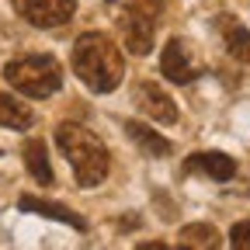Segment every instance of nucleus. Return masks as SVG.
Wrapping results in <instances>:
<instances>
[{
    "instance_id": "nucleus-1",
    "label": "nucleus",
    "mask_w": 250,
    "mask_h": 250,
    "mask_svg": "<svg viewBox=\"0 0 250 250\" xmlns=\"http://www.w3.org/2000/svg\"><path fill=\"white\" fill-rule=\"evenodd\" d=\"M73 73L94 94L115 90L125 77V59H122L115 39L104 35V31H83L73 42Z\"/></svg>"
},
{
    "instance_id": "nucleus-2",
    "label": "nucleus",
    "mask_w": 250,
    "mask_h": 250,
    "mask_svg": "<svg viewBox=\"0 0 250 250\" xmlns=\"http://www.w3.org/2000/svg\"><path fill=\"white\" fill-rule=\"evenodd\" d=\"M56 143H59V153L70 160L80 188H98L108 177V167H111L108 146L94 136V132H87L83 125L62 122L59 129H56Z\"/></svg>"
},
{
    "instance_id": "nucleus-3",
    "label": "nucleus",
    "mask_w": 250,
    "mask_h": 250,
    "mask_svg": "<svg viewBox=\"0 0 250 250\" xmlns=\"http://www.w3.org/2000/svg\"><path fill=\"white\" fill-rule=\"evenodd\" d=\"M4 80L14 90H21L24 98H49V94H56L62 87V66L49 52L21 56V59H11L4 66Z\"/></svg>"
},
{
    "instance_id": "nucleus-4",
    "label": "nucleus",
    "mask_w": 250,
    "mask_h": 250,
    "mask_svg": "<svg viewBox=\"0 0 250 250\" xmlns=\"http://www.w3.org/2000/svg\"><path fill=\"white\" fill-rule=\"evenodd\" d=\"M160 14H164V0H129L122 7V18H118L122 45L136 56L153 52V35H156Z\"/></svg>"
},
{
    "instance_id": "nucleus-5",
    "label": "nucleus",
    "mask_w": 250,
    "mask_h": 250,
    "mask_svg": "<svg viewBox=\"0 0 250 250\" xmlns=\"http://www.w3.org/2000/svg\"><path fill=\"white\" fill-rule=\"evenodd\" d=\"M14 11L35 28H59L77 11V0H14Z\"/></svg>"
},
{
    "instance_id": "nucleus-6",
    "label": "nucleus",
    "mask_w": 250,
    "mask_h": 250,
    "mask_svg": "<svg viewBox=\"0 0 250 250\" xmlns=\"http://www.w3.org/2000/svg\"><path fill=\"white\" fill-rule=\"evenodd\" d=\"M160 70L170 83H191L198 77V62L191 59V45L184 39H170L160 56Z\"/></svg>"
},
{
    "instance_id": "nucleus-7",
    "label": "nucleus",
    "mask_w": 250,
    "mask_h": 250,
    "mask_svg": "<svg viewBox=\"0 0 250 250\" xmlns=\"http://www.w3.org/2000/svg\"><path fill=\"white\" fill-rule=\"evenodd\" d=\"M132 101L143 108V115L156 118L160 125H174V122H177V104L170 101V94H167L164 87L149 83V80L136 83V90H132Z\"/></svg>"
},
{
    "instance_id": "nucleus-8",
    "label": "nucleus",
    "mask_w": 250,
    "mask_h": 250,
    "mask_svg": "<svg viewBox=\"0 0 250 250\" xmlns=\"http://www.w3.org/2000/svg\"><path fill=\"white\" fill-rule=\"evenodd\" d=\"M184 170L188 174H208L212 181H229L236 174V160L226 153H219V149H205V153H191L184 160Z\"/></svg>"
},
{
    "instance_id": "nucleus-9",
    "label": "nucleus",
    "mask_w": 250,
    "mask_h": 250,
    "mask_svg": "<svg viewBox=\"0 0 250 250\" xmlns=\"http://www.w3.org/2000/svg\"><path fill=\"white\" fill-rule=\"evenodd\" d=\"M125 129V136H129L139 149H143V156H153V160H160V156H170V149H174V143L170 139H164L160 132H153L149 125H143V122H136V118H129L122 125Z\"/></svg>"
},
{
    "instance_id": "nucleus-10",
    "label": "nucleus",
    "mask_w": 250,
    "mask_h": 250,
    "mask_svg": "<svg viewBox=\"0 0 250 250\" xmlns=\"http://www.w3.org/2000/svg\"><path fill=\"white\" fill-rule=\"evenodd\" d=\"M18 208L21 212H35V215H45V219H59L73 229H87L83 215H77L70 205H59V202H45V198H31V195H21L18 198Z\"/></svg>"
},
{
    "instance_id": "nucleus-11",
    "label": "nucleus",
    "mask_w": 250,
    "mask_h": 250,
    "mask_svg": "<svg viewBox=\"0 0 250 250\" xmlns=\"http://www.w3.org/2000/svg\"><path fill=\"white\" fill-rule=\"evenodd\" d=\"M219 31H223V39H226L229 56L240 59V62H250V31H247L233 14H223V18H219Z\"/></svg>"
},
{
    "instance_id": "nucleus-12",
    "label": "nucleus",
    "mask_w": 250,
    "mask_h": 250,
    "mask_svg": "<svg viewBox=\"0 0 250 250\" xmlns=\"http://www.w3.org/2000/svg\"><path fill=\"white\" fill-rule=\"evenodd\" d=\"M31 122H35V111L24 101L11 98V94H0V125H4V129L24 132V129H31Z\"/></svg>"
},
{
    "instance_id": "nucleus-13",
    "label": "nucleus",
    "mask_w": 250,
    "mask_h": 250,
    "mask_svg": "<svg viewBox=\"0 0 250 250\" xmlns=\"http://www.w3.org/2000/svg\"><path fill=\"white\" fill-rule=\"evenodd\" d=\"M21 153H24V167H28V174L35 177L39 184H52V164H49V149H45V143H42V139H28Z\"/></svg>"
},
{
    "instance_id": "nucleus-14",
    "label": "nucleus",
    "mask_w": 250,
    "mask_h": 250,
    "mask_svg": "<svg viewBox=\"0 0 250 250\" xmlns=\"http://www.w3.org/2000/svg\"><path fill=\"white\" fill-rule=\"evenodd\" d=\"M219 243H223V236H219V229L208 226V223H191V226H184V229L177 233V247H184V250H191V247L212 250V247H219Z\"/></svg>"
},
{
    "instance_id": "nucleus-15",
    "label": "nucleus",
    "mask_w": 250,
    "mask_h": 250,
    "mask_svg": "<svg viewBox=\"0 0 250 250\" xmlns=\"http://www.w3.org/2000/svg\"><path fill=\"white\" fill-rule=\"evenodd\" d=\"M229 243L236 250H250V219H243V223H236L229 229Z\"/></svg>"
},
{
    "instance_id": "nucleus-16",
    "label": "nucleus",
    "mask_w": 250,
    "mask_h": 250,
    "mask_svg": "<svg viewBox=\"0 0 250 250\" xmlns=\"http://www.w3.org/2000/svg\"><path fill=\"white\" fill-rule=\"evenodd\" d=\"M139 250H167V243H139Z\"/></svg>"
}]
</instances>
